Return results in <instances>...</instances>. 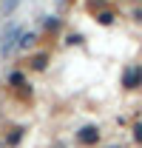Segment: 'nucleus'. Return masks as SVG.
Wrapping results in <instances>:
<instances>
[{
    "instance_id": "f257e3e1",
    "label": "nucleus",
    "mask_w": 142,
    "mask_h": 148,
    "mask_svg": "<svg viewBox=\"0 0 142 148\" xmlns=\"http://www.w3.org/2000/svg\"><path fill=\"white\" fill-rule=\"evenodd\" d=\"M77 143L80 145H97L100 143V128L97 125H83L77 131Z\"/></svg>"
},
{
    "instance_id": "f03ea898",
    "label": "nucleus",
    "mask_w": 142,
    "mask_h": 148,
    "mask_svg": "<svg viewBox=\"0 0 142 148\" xmlns=\"http://www.w3.org/2000/svg\"><path fill=\"white\" fill-rule=\"evenodd\" d=\"M122 86L125 88H139L142 86V69H128L122 74Z\"/></svg>"
},
{
    "instance_id": "7ed1b4c3",
    "label": "nucleus",
    "mask_w": 142,
    "mask_h": 148,
    "mask_svg": "<svg viewBox=\"0 0 142 148\" xmlns=\"http://www.w3.org/2000/svg\"><path fill=\"white\" fill-rule=\"evenodd\" d=\"M17 34H20V29H17V26H12V29L6 32V37H3V43H0V51H9V49H12V43L17 40Z\"/></svg>"
},
{
    "instance_id": "20e7f679",
    "label": "nucleus",
    "mask_w": 142,
    "mask_h": 148,
    "mask_svg": "<svg viewBox=\"0 0 142 148\" xmlns=\"http://www.w3.org/2000/svg\"><path fill=\"white\" fill-rule=\"evenodd\" d=\"M134 143H139V145H142V120H139V123H134Z\"/></svg>"
},
{
    "instance_id": "39448f33",
    "label": "nucleus",
    "mask_w": 142,
    "mask_h": 148,
    "mask_svg": "<svg viewBox=\"0 0 142 148\" xmlns=\"http://www.w3.org/2000/svg\"><path fill=\"white\" fill-rule=\"evenodd\" d=\"M20 137H23V131H14V134H9V137H6V143H9V145H17V140H20Z\"/></svg>"
},
{
    "instance_id": "423d86ee",
    "label": "nucleus",
    "mask_w": 142,
    "mask_h": 148,
    "mask_svg": "<svg viewBox=\"0 0 142 148\" xmlns=\"http://www.w3.org/2000/svg\"><path fill=\"white\" fill-rule=\"evenodd\" d=\"M9 83H12V86H23V74H20V71L9 74Z\"/></svg>"
}]
</instances>
